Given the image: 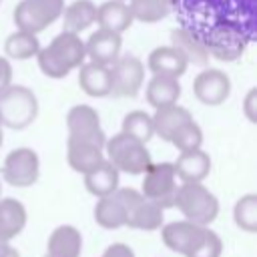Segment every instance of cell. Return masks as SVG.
Wrapping results in <instances>:
<instances>
[{"mask_svg": "<svg viewBox=\"0 0 257 257\" xmlns=\"http://www.w3.org/2000/svg\"><path fill=\"white\" fill-rule=\"evenodd\" d=\"M36 60L38 68L48 78H64L86 60L84 40L74 32L62 30L50 40L48 46H40Z\"/></svg>", "mask_w": 257, "mask_h": 257, "instance_id": "6da1fadb", "label": "cell"}, {"mask_svg": "<svg viewBox=\"0 0 257 257\" xmlns=\"http://www.w3.org/2000/svg\"><path fill=\"white\" fill-rule=\"evenodd\" d=\"M173 207H177L187 221L207 227L219 215V199L203 183H179Z\"/></svg>", "mask_w": 257, "mask_h": 257, "instance_id": "7a4b0ae2", "label": "cell"}, {"mask_svg": "<svg viewBox=\"0 0 257 257\" xmlns=\"http://www.w3.org/2000/svg\"><path fill=\"white\" fill-rule=\"evenodd\" d=\"M104 155H106L104 159L118 173H126V175H143L149 169V165L153 163L147 145L124 135V133H118V135L106 139Z\"/></svg>", "mask_w": 257, "mask_h": 257, "instance_id": "3957f363", "label": "cell"}, {"mask_svg": "<svg viewBox=\"0 0 257 257\" xmlns=\"http://www.w3.org/2000/svg\"><path fill=\"white\" fill-rule=\"evenodd\" d=\"M38 98L32 88L24 84H8L0 92V116L2 124L14 131L26 128L36 120Z\"/></svg>", "mask_w": 257, "mask_h": 257, "instance_id": "277c9868", "label": "cell"}, {"mask_svg": "<svg viewBox=\"0 0 257 257\" xmlns=\"http://www.w3.org/2000/svg\"><path fill=\"white\" fill-rule=\"evenodd\" d=\"M64 10V0H20L14 8V24L20 30L38 34L54 24Z\"/></svg>", "mask_w": 257, "mask_h": 257, "instance_id": "5b68a950", "label": "cell"}, {"mask_svg": "<svg viewBox=\"0 0 257 257\" xmlns=\"http://www.w3.org/2000/svg\"><path fill=\"white\" fill-rule=\"evenodd\" d=\"M143 185L141 195L151 199L163 209H169L175 205V193L179 187V179L175 175L173 163H151L149 169L143 173Z\"/></svg>", "mask_w": 257, "mask_h": 257, "instance_id": "8992f818", "label": "cell"}, {"mask_svg": "<svg viewBox=\"0 0 257 257\" xmlns=\"http://www.w3.org/2000/svg\"><path fill=\"white\" fill-rule=\"evenodd\" d=\"M40 177V159L34 149L18 147L10 151L2 163V179L18 189L30 187Z\"/></svg>", "mask_w": 257, "mask_h": 257, "instance_id": "52a82bcc", "label": "cell"}, {"mask_svg": "<svg viewBox=\"0 0 257 257\" xmlns=\"http://www.w3.org/2000/svg\"><path fill=\"white\" fill-rule=\"evenodd\" d=\"M207 233H209L207 225H197V223L187 221V219L161 225L163 243L171 251H175V253H179L183 257H191L201 247V243L205 241Z\"/></svg>", "mask_w": 257, "mask_h": 257, "instance_id": "ba28073f", "label": "cell"}, {"mask_svg": "<svg viewBox=\"0 0 257 257\" xmlns=\"http://www.w3.org/2000/svg\"><path fill=\"white\" fill-rule=\"evenodd\" d=\"M145 82V64L141 58L126 54L110 64V94L118 98H133Z\"/></svg>", "mask_w": 257, "mask_h": 257, "instance_id": "9c48e42d", "label": "cell"}, {"mask_svg": "<svg viewBox=\"0 0 257 257\" xmlns=\"http://www.w3.org/2000/svg\"><path fill=\"white\" fill-rule=\"evenodd\" d=\"M139 191L131 187H118L106 197H98L94 205V221L102 229H120L126 227L128 205Z\"/></svg>", "mask_w": 257, "mask_h": 257, "instance_id": "30bf717a", "label": "cell"}, {"mask_svg": "<svg viewBox=\"0 0 257 257\" xmlns=\"http://www.w3.org/2000/svg\"><path fill=\"white\" fill-rule=\"evenodd\" d=\"M66 128H68V139L86 141L104 149L106 135L100 126V116L92 106L74 104L66 114Z\"/></svg>", "mask_w": 257, "mask_h": 257, "instance_id": "8fae6325", "label": "cell"}, {"mask_svg": "<svg viewBox=\"0 0 257 257\" xmlns=\"http://www.w3.org/2000/svg\"><path fill=\"white\" fill-rule=\"evenodd\" d=\"M193 92L201 104L219 106L231 94V78L219 68H203L193 80Z\"/></svg>", "mask_w": 257, "mask_h": 257, "instance_id": "7c38bea8", "label": "cell"}, {"mask_svg": "<svg viewBox=\"0 0 257 257\" xmlns=\"http://www.w3.org/2000/svg\"><path fill=\"white\" fill-rule=\"evenodd\" d=\"M120 48H122L120 34L112 32V30H106V28H100V26L84 42L86 58L92 60V62L104 64V66H110L120 56Z\"/></svg>", "mask_w": 257, "mask_h": 257, "instance_id": "4fadbf2b", "label": "cell"}, {"mask_svg": "<svg viewBox=\"0 0 257 257\" xmlns=\"http://www.w3.org/2000/svg\"><path fill=\"white\" fill-rule=\"evenodd\" d=\"M163 221H165V209L159 207L157 203H153L151 199L143 197L139 191L128 205L126 227L141 229V231H157V229H161Z\"/></svg>", "mask_w": 257, "mask_h": 257, "instance_id": "5bb4252c", "label": "cell"}, {"mask_svg": "<svg viewBox=\"0 0 257 257\" xmlns=\"http://www.w3.org/2000/svg\"><path fill=\"white\" fill-rule=\"evenodd\" d=\"M211 157L203 149L183 151L173 163L179 183H203L211 173Z\"/></svg>", "mask_w": 257, "mask_h": 257, "instance_id": "9a60e30c", "label": "cell"}, {"mask_svg": "<svg viewBox=\"0 0 257 257\" xmlns=\"http://www.w3.org/2000/svg\"><path fill=\"white\" fill-rule=\"evenodd\" d=\"M78 86L84 94L102 98L110 94V66L84 60L78 68Z\"/></svg>", "mask_w": 257, "mask_h": 257, "instance_id": "2e32d148", "label": "cell"}, {"mask_svg": "<svg viewBox=\"0 0 257 257\" xmlns=\"http://www.w3.org/2000/svg\"><path fill=\"white\" fill-rule=\"evenodd\" d=\"M171 44L187 58L189 64H195V66H207L211 54H209V48L205 46V42L201 40V36L185 26H179V28H173L171 30Z\"/></svg>", "mask_w": 257, "mask_h": 257, "instance_id": "e0dca14e", "label": "cell"}, {"mask_svg": "<svg viewBox=\"0 0 257 257\" xmlns=\"http://www.w3.org/2000/svg\"><path fill=\"white\" fill-rule=\"evenodd\" d=\"M82 253V235L74 225H58L48 241L44 257H80Z\"/></svg>", "mask_w": 257, "mask_h": 257, "instance_id": "ac0fdd59", "label": "cell"}, {"mask_svg": "<svg viewBox=\"0 0 257 257\" xmlns=\"http://www.w3.org/2000/svg\"><path fill=\"white\" fill-rule=\"evenodd\" d=\"M187 58L173 46H157L155 50H151L149 58H147V68L153 74H167V76H175L181 78L187 72Z\"/></svg>", "mask_w": 257, "mask_h": 257, "instance_id": "d6986e66", "label": "cell"}, {"mask_svg": "<svg viewBox=\"0 0 257 257\" xmlns=\"http://www.w3.org/2000/svg\"><path fill=\"white\" fill-rule=\"evenodd\" d=\"M133 22L135 18H133L131 6L124 0H106L100 6H96V24L100 28L122 34L133 26Z\"/></svg>", "mask_w": 257, "mask_h": 257, "instance_id": "ffe728a7", "label": "cell"}, {"mask_svg": "<svg viewBox=\"0 0 257 257\" xmlns=\"http://www.w3.org/2000/svg\"><path fill=\"white\" fill-rule=\"evenodd\" d=\"M28 221L26 207L14 199V197H4L0 199V239L2 241H12L16 239Z\"/></svg>", "mask_w": 257, "mask_h": 257, "instance_id": "44dd1931", "label": "cell"}, {"mask_svg": "<svg viewBox=\"0 0 257 257\" xmlns=\"http://www.w3.org/2000/svg\"><path fill=\"white\" fill-rule=\"evenodd\" d=\"M66 161L72 171L84 175L86 171L96 167L100 161H104V149L86 141L66 139Z\"/></svg>", "mask_w": 257, "mask_h": 257, "instance_id": "7402d4cb", "label": "cell"}, {"mask_svg": "<svg viewBox=\"0 0 257 257\" xmlns=\"http://www.w3.org/2000/svg\"><path fill=\"white\" fill-rule=\"evenodd\" d=\"M118 181H120V173L106 159L84 173V187L96 199L114 193L118 189Z\"/></svg>", "mask_w": 257, "mask_h": 257, "instance_id": "603a6c76", "label": "cell"}, {"mask_svg": "<svg viewBox=\"0 0 257 257\" xmlns=\"http://www.w3.org/2000/svg\"><path fill=\"white\" fill-rule=\"evenodd\" d=\"M153 116V128H155V135L161 137L163 141L169 143V139L173 137V133L183 126L185 122H189L193 118V114L189 112V108L173 102V104H167V106H161V108H155V114Z\"/></svg>", "mask_w": 257, "mask_h": 257, "instance_id": "cb8c5ba5", "label": "cell"}, {"mask_svg": "<svg viewBox=\"0 0 257 257\" xmlns=\"http://www.w3.org/2000/svg\"><path fill=\"white\" fill-rule=\"evenodd\" d=\"M181 98V82L175 76L167 74H153L147 82V102L153 108H161L173 104Z\"/></svg>", "mask_w": 257, "mask_h": 257, "instance_id": "d4e9b609", "label": "cell"}, {"mask_svg": "<svg viewBox=\"0 0 257 257\" xmlns=\"http://www.w3.org/2000/svg\"><path fill=\"white\" fill-rule=\"evenodd\" d=\"M62 30L80 34L96 22V4L92 0H74L62 10Z\"/></svg>", "mask_w": 257, "mask_h": 257, "instance_id": "484cf974", "label": "cell"}, {"mask_svg": "<svg viewBox=\"0 0 257 257\" xmlns=\"http://www.w3.org/2000/svg\"><path fill=\"white\" fill-rule=\"evenodd\" d=\"M40 50V40L38 34L26 32V30H14L12 34H8L6 42H4V52L6 58H14V60H28L34 58Z\"/></svg>", "mask_w": 257, "mask_h": 257, "instance_id": "4316f807", "label": "cell"}, {"mask_svg": "<svg viewBox=\"0 0 257 257\" xmlns=\"http://www.w3.org/2000/svg\"><path fill=\"white\" fill-rule=\"evenodd\" d=\"M128 6L135 20L153 24L169 16L175 6V0H128Z\"/></svg>", "mask_w": 257, "mask_h": 257, "instance_id": "83f0119b", "label": "cell"}, {"mask_svg": "<svg viewBox=\"0 0 257 257\" xmlns=\"http://www.w3.org/2000/svg\"><path fill=\"white\" fill-rule=\"evenodd\" d=\"M120 133L141 141V143H149L155 137V128H153V116L145 110H131L124 114L122 118V126Z\"/></svg>", "mask_w": 257, "mask_h": 257, "instance_id": "f1b7e54d", "label": "cell"}, {"mask_svg": "<svg viewBox=\"0 0 257 257\" xmlns=\"http://www.w3.org/2000/svg\"><path fill=\"white\" fill-rule=\"evenodd\" d=\"M233 221L245 233L257 231V195L255 193H247L237 199V203L233 205Z\"/></svg>", "mask_w": 257, "mask_h": 257, "instance_id": "f546056e", "label": "cell"}, {"mask_svg": "<svg viewBox=\"0 0 257 257\" xmlns=\"http://www.w3.org/2000/svg\"><path fill=\"white\" fill-rule=\"evenodd\" d=\"M169 143H171L179 153H183V151H193V149H201V145H203V131H201V126L191 118L189 122H185L183 126H179V128L173 133V137L169 139Z\"/></svg>", "mask_w": 257, "mask_h": 257, "instance_id": "4dcf8cb0", "label": "cell"}, {"mask_svg": "<svg viewBox=\"0 0 257 257\" xmlns=\"http://www.w3.org/2000/svg\"><path fill=\"white\" fill-rule=\"evenodd\" d=\"M221 253H223V241L213 229H209L205 241L191 257H221Z\"/></svg>", "mask_w": 257, "mask_h": 257, "instance_id": "1f68e13d", "label": "cell"}, {"mask_svg": "<svg viewBox=\"0 0 257 257\" xmlns=\"http://www.w3.org/2000/svg\"><path fill=\"white\" fill-rule=\"evenodd\" d=\"M243 114L249 122H257V88H249L243 98Z\"/></svg>", "mask_w": 257, "mask_h": 257, "instance_id": "d6a6232c", "label": "cell"}, {"mask_svg": "<svg viewBox=\"0 0 257 257\" xmlns=\"http://www.w3.org/2000/svg\"><path fill=\"white\" fill-rule=\"evenodd\" d=\"M100 257H135V251L126 243H112L104 249Z\"/></svg>", "mask_w": 257, "mask_h": 257, "instance_id": "836d02e7", "label": "cell"}, {"mask_svg": "<svg viewBox=\"0 0 257 257\" xmlns=\"http://www.w3.org/2000/svg\"><path fill=\"white\" fill-rule=\"evenodd\" d=\"M12 84V64L6 56H0V92Z\"/></svg>", "mask_w": 257, "mask_h": 257, "instance_id": "e575fe53", "label": "cell"}, {"mask_svg": "<svg viewBox=\"0 0 257 257\" xmlns=\"http://www.w3.org/2000/svg\"><path fill=\"white\" fill-rule=\"evenodd\" d=\"M0 257H18V251L10 245V241L0 239Z\"/></svg>", "mask_w": 257, "mask_h": 257, "instance_id": "d590c367", "label": "cell"}, {"mask_svg": "<svg viewBox=\"0 0 257 257\" xmlns=\"http://www.w3.org/2000/svg\"><path fill=\"white\" fill-rule=\"evenodd\" d=\"M2 141H4V124H2V116H0V147H2Z\"/></svg>", "mask_w": 257, "mask_h": 257, "instance_id": "8d00e7d4", "label": "cell"}, {"mask_svg": "<svg viewBox=\"0 0 257 257\" xmlns=\"http://www.w3.org/2000/svg\"><path fill=\"white\" fill-rule=\"evenodd\" d=\"M0 195H2V185H0Z\"/></svg>", "mask_w": 257, "mask_h": 257, "instance_id": "74e56055", "label": "cell"}, {"mask_svg": "<svg viewBox=\"0 0 257 257\" xmlns=\"http://www.w3.org/2000/svg\"><path fill=\"white\" fill-rule=\"evenodd\" d=\"M124 2H128V0H124Z\"/></svg>", "mask_w": 257, "mask_h": 257, "instance_id": "f35d334b", "label": "cell"}, {"mask_svg": "<svg viewBox=\"0 0 257 257\" xmlns=\"http://www.w3.org/2000/svg\"><path fill=\"white\" fill-rule=\"evenodd\" d=\"M0 2H2V0H0Z\"/></svg>", "mask_w": 257, "mask_h": 257, "instance_id": "ab89813d", "label": "cell"}]
</instances>
